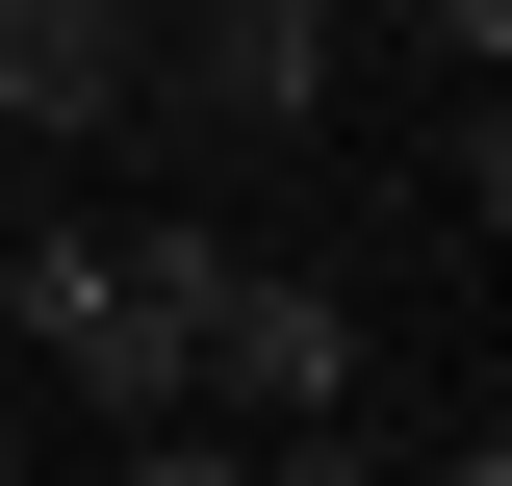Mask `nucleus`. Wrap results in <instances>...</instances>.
<instances>
[{
	"label": "nucleus",
	"mask_w": 512,
	"mask_h": 486,
	"mask_svg": "<svg viewBox=\"0 0 512 486\" xmlns=\"http://www.w3.org/2000/svg\"><path fill=\"white\" fill-rule=\"evenodd\" d=\"M0 486H26V461H0Z\"/></svg>",
	"instance_id": "8"
},
{
	"label": "nucleus",
	"mask_w": 512,
	"mask_h": 486,
	"mask_svg": "<svg viewBox=\"0 0 512 486\" xmlns=\"http://www.w3.org/2000/svg\"><path fill=\"white\" fill-rule=\"evenodd\" d=\"M205 384H231L256 435H333V410H359V307H333L308 256H231V307H205Z\"/></svg>",
	"instance_id": "1"
},
{
	"label": "nucleus",
	"mask_w": 512,
	"mask_h": 486,
	"mask_svg": "<svg viewBox=\"0 0 512 486\" xmlns=\"http://www.w3.org/2000/svg\"><path fill=\"white\" fill-rule=\"evenodd\" d=\"M0 231H26V154H0Z\"/></svg>",
	"instance_id": "6"
},
{
	"label": "nucleus",
	"mask_w": 512,
	"mask_h": 486,
	"mask_svg": "<svg viewBox=\"0 0 512 486\" xmlns=\"http://www.w3.org/2000/svg\"><path fill=\"white\" fill-rule=\"evenodd\" d=\"M154 26L205 52V103H231V128H308V103H333V0H154Z\"/></svg>",
	"instance_id": "3"
},
{
	"label": "nucleus",
	"mask_w": 512,
	"mask_h": 486,
	"mask_svg": "<svg viewBox=\"0 0 512 486\" xmlns=\"http://www.w3.org/2000/svg\"><path fill=\"white\" fill-rule=\"evenodd\" d=\"M461 205H487V231H512V103H487V128H461Z\"/></svg>",
	"instance_id": "5"
},
{
	"label": "nucleus",
	"mask_w": 512,
	"mask_h": 486,
	"mask_svg": "<svg viewBox=\"0 0 512 486\" xmlns=\"http://www.w3.org/2000/svg\"><path fill=\"white\" fill-rule=\"evenodd\" d=\"M0 410H26V359H0Z\"/></svg>",
	"instance_id": "7"
},
{
	"label": "nucleus",
	"mask_w": 512,
	"mask_h": 486,
	"mask_svg": "<svg viewBox=\"0 0 512 486\" xmlns=\"http://www.w3.org/2000/svg\"><path fill=\"white\" fill-rule=\"evenodd\" d=\"M128 77H154V0H0V154L128 128Z\"/></svg>",
	"instance_id": "2"
},
{
	"label": "nucleus",
	"mask_w": 512,
	"mask_h": 486,
	"mask_svg": "<svg viewBox=\"0 0 512 486\" xmlns=\"http://www.w3.org/2000/svg\"><path fill=\"white\" fill-rule=\"evenodd\" d=\"M487 461H512V435H487Z\"/></svg>",
	"instance_id": "9"
},
{
	"label": "nucleus",
	"mask_w": 512,
	"mask_h": 486,
	"mask_svg": "<svg viewBox=\"0 0 512 486\" xmlns=\"http://www.w3.org/2000/svg\"><path fill=\"white\" fill-rule=\"evenodd\" d=\"M128 486H256V435H205V410H180V435H128Z\"/></svg>",
	"instance_id": "4"
}]
</instances>
